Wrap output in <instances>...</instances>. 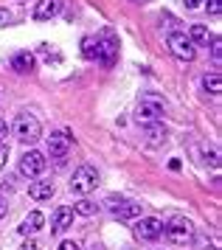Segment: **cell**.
<instances>
[{
	"label": "cell",
	"mask_w": 222,
	"mask_h": 250,
	"mask_svg": "<svg viewBox=\"0 0 222 250\" xmlns=\"http://www.w3.org/2000/svg\"><path fill=\"white\" fill-rule=\"evenodd\" d=\"M90 250H101V248H99V245H93V248H90Z\"/></svg>",
	"instance_id": "31"
},
{
	"label": "cell",
	"mask_w": 222,
	"mask_h": 250,
	"mask_svg": "<svg viewBox=\"0 0 222 250\" xmlns=\"http://www.w3.org/2000/svg\"><path fill=\"white\" fill-rule=\"evenodd\" d=\"M82 45H85V57L96 59V40H93V37H85V42H82Z\"/></svg>",
	"instance_id": "21"
},
{
	"label": "cell",
	"mask_w": 222,
	"mask_h": 250,
	"mask_svg": "<svg viewBox=\"0 0 222 250\" xmlns=\"http://www.w3.org/2000/svg\"><path fill=\"white\" fill-rule=\"evenodd\" d=\"M183 3H186V9H200L205 0H183Z\"/></svg>",
	"instance_id": "26"
},
{
	"label": "cell",
	"mask_w": 222,
	"mask_h": 250,
	"mask_svg": "<svg viewBox=\"0 0 222 250\" xmlns=\"http://www.w3.org/2000/svg\"><path fill=\"white\" fill-rule=\"evenodd\" d=\"M172 245H189L191 236H194V225H191L186 216H172L166 225H163V233Z\"/></svg>",
	"instance_id": "3"
},
{
	"label": "cell",
	"mask_w": 222,
	"mask_h": 250,
	"mask_svg": "<svg viewBox=\"0 0 222 250\" xmlns=\"http://www.w3.org/2000/svg\"><path fill=\"white\" fill-rule=\"evenodd\" d=\"M166 42H169V51H172L180 62H194V57H197V45H194L183 31H172Z\"/></svg>",
	"instance_id": "5"
},
{
	"label": "cell",
	"mask_w": 222,
	"mask_h": 250,
	"mask_svg": "<svg viewBox=\"0 0 222 250\" xmlns=\"http://www.w3.org/2000/svg\"><path fill=\"white\" fill-rule=\"evenodd\" d=\"M160 233H163V222L157 216H141L135 222V236L141 239V242H155Z\"/></svg>",
	"instance_id": "8"
},
{
	"label": "cell",
	"mask_w": 222,
	"mask_h": 250,
	"mask_svg": "<svg viewBox=\"0 0 222 250\" xmlns=\"http://www.w3.org/2000/svg\"><path fill=\"white\" fill-rule=\"evenodd\" d=\"M73 214H82V216H93V214H99V205L96 203H90V200H79V203H73Z\"/></svg>",
	"instance_id": "19"
},
{
	"label": "cell",
	"mask_w": 222,
	"mask_h": 250,
	"mask_svg": "<svg viewBox=\"0 0 222 250\" xmlns=\"http://www.w3.org/2000/svg\"><path fill=\"white\" fill-rule=\"evenodd\" d=\"M43 171H45V155L37 152V149H28L20 158V174H25V177H40Z\"/></svg>",
	"instance_id": "9"
},
{
	"label": "cell",
	"mask_w": 222,
	"mask_h": 250,
	"mask_svg": "<svg viewBox=\"0 0 222 250\" xmlns=\"http://www.w3.org/2000/svg\"><path fill=\"white\" fill-rule=\"evenodd\" d=\"M6 132H9V129H6V121H3V118H0V141H3V138H6Z\"/></svg>",
	"instance_id": "30"
},
{
	"label": "cell",
	"mask_w": 222,
	"mask_h": 250,
	"mask_svg": "<svg viewBox=\"0 0 222 250\" xmlns=\"http://www.w3.org/2000/svg\"><path fill=\"white\" fill-rule=\"evenodd\" d=\"M20 250H40V245L34 242V239H28V242H22V248Z\"/></svg>",
	"instance_id": "28"
},
{
	"label": "cell",
	"mask_w": 222,
	"mask_h": 250,
	"mask_svg": "<svg viewBox=\"0 0 222 250\" xmlns=\"http://www.w3.org/2000/svg\"><path fill=\"white\" fill-rule=\"evenodd\" d=\"M144 135H146V144H149V146H163V144H166V129H163L160 121H157V124H146Z\"/></svg>",
	"instance_id": "15"
},
{
	"label": "cell",
	"mask_w": 222,
	"mask_h": 250,
	"mask_svg": "<svg viewBox=\"0 0 222 250\" xmlns=\"http://www.w3.org/2000/svg\"><path fill=\"white\" fill-rule=\"evenodd\" d=\"M70 222H73V208L70 205H59L54 211V219H51V230L54 233H62V230L70 228Z\"/></svg>",
	"instance_id": "11"
},
{
	"label": "cell",
	"mask_w": 222,
	"mask_h": 250,
	"mask_svg": "<svg viewBox=\"0 0 222 250\" xmlns=\"http://www.w3.org/2000/svg\"><path fill=\"white\" fill-rule=\"evenodd\" d=\"M202 158H205V163H208V166H214V169H217V166H220V152H217V149H202Z\"/></svg>",
	"instance_id": "20"
},
{
	"label": "cell",
	"mask_w": 222,
	"mask_h": 250,
	"mask_svg": "<svg viewBox=\"0 0 222 250\" xmlns=\"http://www.w3.org/2000/svg\"><path fill=\"white\" fill-rule=\"evenodd\" d=\"M34 65H37V59H34V54H28V51H17V54L11 57V68L17 70V73H31Z\"/></svg>",
	"instance_id": "14"
},
{
	"label": "cell",
	"mask_w": 222,
	"mask_h": 250,
	"mask_svg": "<svg viewBox=\"0 0 222 250\" xmlns=\"http://www.w3.org/2000/svg\"><path fill=\"white\" fill-rule=\"evenodd\" d=\"M107 205H110V214L115 216V219H138L141 216V211H144V205L135 203V200H115V197H110L107 200Z\"/></svg>",
	"instance_id": "7"
},
{
	"label": "cell",
	"mask_w": 222,
	"mask_h": 250,
	"mask_svg": "<svg viewBox=\"0 0 222 250\" xmlns=\"http://www.w3.org/2000/svg\"><path fill=\"white\" fill-rule=\"evenodd\" d=\"M59 250H82V248H79V245L73 242V239H65V242L59 245Z\"/></svg>",
	"instance_id": "25"
},
{
	"label": "cell",
	"mask_w": 222,
	"mask_h": 250,
	"mask_svg": "<svg viewBox=\"0 0 222 250\" xmlns=\"http://www.w3.org/2000/svg\"><path fill=\"white\" fill-rule=\"evenodd\" d=\"M6 158H9V146H0V169L6 166Z\"/></svg>",
	"instance_id": "27"
},
{
	"label": "cell",
	"mask_w": 222,
	"mask_h": 250,
	"mask_svg": "<svg viewBox=\"0 0 222 250\" xmlns=\"http://www.w3.org/2000/svg\"><path fill=\"white\" fill-rule=\"evenodd\" d=\"M6 214H9V205L0 200V219H6Z\"/></svg>",
	"instance_id": "29"
},
{
	"label": "cell",
	"mask_w": 222,
	"mask_h": 250,
	"mask_svg": "<svg viewBox=\"0 0 222 250\" xmlns=\"http://www.w3.org/2000/svg\"><path fill=\"white\" fill-rule=\"evenodd\" d=\"M14 23V14L9 12V9H0V28H6V25Z\"/></svg>",
	"instance_id": "23"
},
{
	"label": "cell",
	"mask_w": 222,
	"mask_h": 250,
	"mask_svg": "<svg viewBox=\"0 0 222 250\" xmlns=\"http://www.w3.org/2000/svg\"><path fill=\"white\" fill-rule=\"evenodd\" d=\"M202 90L211 93V96H220L222 93V76L220 73H205V76H202Z\"/></svg>",
	"instance_id": "18"
},
{
	"label": "cell",
	"mask_w": 222,
	"mask_h": 250,
	"mask_svg": "<svg viewBox=\"0 0 222 250\" xmlns=\"http://www.w3.org/2000/svg\"><path fill=\"white\" fill-rule=\"evenodd\" d=\"M43 222H45V216L40 214V211H31V214L22 219V225L17 228V230H20L22 236H31V233H37V230L43 228Z\"/></svg>",
	"instance_id": "16"
},
{
	"label": "cell",
	"mask_w": 222,
	"mask_h": 250,
	"mask_svg": "<svg viewBox=\"0 0 222 250\" xmlns=\"http://www.w3.org/2000/svg\"><path fill=\"white\" fill-rule=\"evenodd\" d=\"M115 54H118V40H115V34H112L110 28H104L96 37V59H101L104 65H112Z\"/></svg>",
	"instance_id": "6"
},
{
	"label": "cell",
	"mask_w": 222,
	"mask_h": 250,
	"mask_svg": "<svg viewBox=\"0 0 222 250\" xmlns=\"http://www.w3.org/2000/svg\"><path fill=\"white\" fill-rule=\"evenodd\" d=\"M45 141H48V155L51 158H65L67 149H70V135L67 132H51Z\"/></svg>",
	"instance_id": "10"
},
{
	"label": "cell",
	"mask_w": 222,
	"mask_h": 250,
	"mask_svg": "<svg viewBox=\"0 0 222 250\" xmlns=\"http://www.w3.org/2000/svg\"><path fill=\"white\" fill-rule=\"evenodd\" d=\"M211 37L214 34L205 28V25H191V28H189V40L194 42V45H208V42H211Z\"/></svg>",
	"instance_id": "17"
},
{
	"label": "cell",
	"mask_w": 222,
	"mask_h": 250,
	"mask_svg": "<svg viewBox=\"0 0 222 250\" xmlns=\"http://www.w3.org/2000/svg\"><path fill=\"white\" fill-rule=\"evenodd\" d=\"M160 118H163V99L155 96V93H146L135 107V121L146 126V124H157Z\"/></svg>",
	"instance_id": "1"
},
{
	"label": "cell",
	"mask_w": 222,
	"mask_h": 250,
	"mask_svg": "<svg viewBox=\"0 0 222 250\" xmlns=\"http://www.w3.org/2000/svg\"><path fill=\"white\" fill-rule=\"evenodd\" d=\"M96 186H99V171L88 163L79 166L70 177V194H79V197H88L90 191H96Z\"/></svg>",
	"instance_id": "2"
},
{
	"label": "cell",
	"mask_w": 222,
	"mask_h": 250,
	"mask_svg": "<svg viewBox=\"0 0 222 250\" xmlns=\"http://www.w3.org/2000/svg\"><path fill=\"white\" fill-rule=\"evenodd\" d=\"M54 183L48 180H37V183H28V197L31 200H37V203H45V200H51L54 197Z\"/></svg>",
	"instance_id": "12"
},
{
	"label": "cell",
	"mask_w": 222,
	"mask_h": 250,
	"mask_svg": "<svg viewBox=\"0 0 222 250\" xmlns=\"http://www.w3.org/2000/svg\"><path fill=\"white\" fill-rule=\"evenodd\" d=\"M62 12V0H40L37 6H34V17L37 20H51L56 14Z\"/></svg>",
	"instance_id": "13"
},
{
	"label": "cell",
	"mask_w": 222,
	"mask_h": 250,
	"mask_svg": "<svg viewBox=\"0 0 222 250\" xmlns=\"http://www.w3.org/2000/svg\"><path fill=\"white\" fill-rule=\"evenodd\" d=\"M211 57H214V62H220V57H222V42H220V37H211Z\"/></svg>",
	"instance_id": "22"
},
{
	"label": "cell",
	"mask_w": 222,
	"mask_h": 250,
	"mask_svg": "<svg viewBox=\"0 0 222 250\" xmlns=\"http://www.w3.org/2000/svg\"><path fill=\"white\" fill-rule=\"evenodd\" d=\"M220 12H222V0H208V14H214V17H217Z\"/></svg>",
	"instance_id": "24"
},
{
	"label": "cell",
	"mask_w": 222,
	"mask_h": 250,
	"mask_svg": "<svg viewBox=\"0 0 222 250\" xmlns=\"http://www.w3.org/2000/svg\"><path fill=\"white\" fill-rule=\"evenodd\" d=\"M138 3H146V0H138Z\"/></svg>",
	"instance_id": "32"
},
{
	"label": "cell",
	"mask_w": 222,
	"mask_h": 250,
	"mask_svg": "<svg viewBox=\"0 0 222 250\" xmlns=\"http://www.w3.org/2000/svg\"><path fill=\"white\" fill-rule=\"evenodd\" d=\"M14 138L20 144L31 146V144H37L43 138V126H40V121L34 115H17V121H14Z\"/></svg>",
	"instance_id": "4"
}]
</instances>
